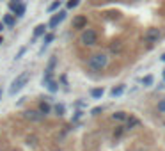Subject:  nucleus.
Masks as SVG:
<instances>
[{
	"instance_id": "obj_23",
	"label": "nucleus",
	"mask_w": 165,
	"mask_h": 151,
	"mask_svg": "<svg viewBox=\"0 0 165 151\" xmlns=\"http://www.w3.org/2000/svg\"><path fill=\"white\" fill-rule=\"evenodd\" d=\"M158 110H160V112H165V98L158 103Z\"/></svg>"
},
{
	"instance_id": "obj_6",
	"label": "nucleus",
	"mask_w": 165,
	"mask_h": 151,
	"mask_svg": "<svg viewBox=\"0 0 165 151\" xmlns=\"http://www.w3.org/2000/svg\"><path fill=\"white\" fill-rule=\"evenodd\" d=\"M87 25V18L85 16H76L73 20V29H83Z\"/></svg>"
},
{
	"instance_id": "obj_25",
	"label": "nucleus",
	"mask_w": 165,
	"mask_h": 151,
	"mask_svg": "<svg viewBox=\"0 0 165 151\" xmlns=\"http://www.w3.org/2000/svg\"><path fill=\"white\" fill-rule=\"evenodd\" d=\"M160 59H162V60H163V62H165V53H163V55H162V57H160Z\"/></svg>"
},
{
	"instance_id": "obj_13",
	"label": "nucleus",
	"mask_w": 165,
	"mask_h": 151,
	"mask_svg": "<svg viewBox=\"0 0 165 151\" xmlns=\"http://www.w3.org/2000/svg\"><path fill=\"white\" fill-rule=\"evenodd\" d=\"M91 96L93 98H101L103 96V89H93L91 91Z\"/></svg>"
},
{
	"instance_id": "obj_29",
	"label": "nucleus",
	"mask_w": 165,
	"mask_h": 151,
	"mask_svg": "<svg viewBox=\"0 0 165 151\" xmlns=\"http://www.w3.org/2000/svg\"><path fill=\"white\" fill-rule=\"evenodd\" d=\"M0 96H2V91H0Z\"/></svg>"
},
{
	"instance_id": "obj_4",
	"label": "nucleus",
	"mask_w": 165,
	"mask_h": 151,
	"mask_svg": "<svg viewBox=\"0 0 165 151\" xmlns=\"http://www.w3.org/2000/svg\"><path fill=\"white\" fill-rule=\"evenodd\" d=\"M158 38H160V30L156 29V27H151L146 32V41L147 43H155V41H158Z\"/></svg>"
},
{
	"instance_id": "obj_8",
	"label": "nucleus",
	"mask_w": 165,
	"mask_h": 151,
	"mask_svg": "<svg viewBox=\"0 0 165 151\" xmlns=\"http://www.w3.org/2000/svg\"><path fill=\"white\" fill-rule=\"evenodd\" d=\"M25 116H27L29 119H34V121H37V119H41V117H43V114H41V112H34V110L25 112Z\"/></svg>"
},
{
	"instance_id": "obj_9",
	"label": "nucleus",
	"mask_w": 165,
	"mask_h": 151,
	"mask_svg": "<svg viewBox=\"0 0 165 151\" xmlns=\"http://www.w3.org/2000/svg\"><path fill=\"white\" fill-rule=\"evenodd\" d=\"M112 117L114 119H117V121H126L128 119V114H124V112H115Z\"/></svg>"
},
{
	"instance_id": "obj_1",
	"label": "nucleus",
	"mask_w": 165,
	"mask_h": 151,
	"mask_svg": "<svg viewBox=\"0 0 165 151\" xmlns=\"http://www.w3.org/2000/svg\"><path fill=\"white\" fill-rule=\"evenodd\" d=\"M29 78H30V73H29V71H23V73H20V75H18V77L12 80V84H11V87H9V94H11V96H14L16 92H20V91L27 85Z\"/></svg>"
},
{
	"instance_id": "obj_5",
	"label": "nucleus",
	"mask_w": 165,
	"mask_h": 151,
	"mask_svg": "<svg viewBox=\"0 0 165 151\" xmlns=\"http://www.w3.org/2000/svg\"><path fill=\"white\" fill-rule=\"evenodd\" d=\"M64 18H66V13H64V11H59L57 14H53L52 20H50V23H48V25H50V29H55V27H57V25L64 20Z\"/></svg>"
},
{
	"instance_id": "obj_7",
	"label": "nucleus",
	"mask_w": 165,
	"mask_h": 151,
	"mask_svg": "<svg viewBox=\"0 0 165 151\" xmlns=\"http://www.w3.org/2000/svg\"><path fill=\"white\" fill-rule=\"evenodd\" d=\"M44 32H46V25H37V27L34 29V36H32V41H36L37 38L44 36Z\"/></svg>"
},
{
	"instance_id": "obj_30",
	"label": "nucleus",
	"mask_w": 165,
	"mask_h": 151,
	"mask_svg": "<svg viewBox=\"0 0 165 151\" xmlns=\"http://www.w3.org/2000/svg\"><path fill=\"white\" fill-rule=\"evenodd\" d=\"M110 2H114V0H110Z\"/></svg>"
},
{
	"instance_id": "obj_27",
	"label": "nucleus",
	"mask_w": 165,
	"mask_h": 151,
	"mask_svg": "<svg viewBox=\"0 0 165 151\" xmlns=\"http://www.w3.org/2000/svg\"><path fill=\"white\" fill-rule=\"evenodd\" d=\"M163 80H165V71H163Z\"/></svg>"
},
{
	"instance_id": "obj_10",
	"label": "nucleus",
	"mask_w": 165,
	"mask_h": 151,
	"mask_svg": "<svg viewBox=\"0 0 165 151\" xmlns=\"http://www.w3.org/2000/svg\"><path fill=\"white\" fill-rule=\"evenodd\" d=\"M44 85L48 87V91H52V92H55V91L59 89V87H57V82H53V80H48Z\"/></svg>"
},
{
	"instance_id": "obj_28",
	"label": "nucleus",
	"mask_w": 165,
	"mask_h": 151,
	"mask_svg": "<svg viewBox=\"0 0 165 151\" xmlns=\"http://www.w3.org/2000/svg\"><path fill=\"white\" fill-rule=\"evenodd\" d=\"M0 45H2V38H0Z\"/></svg>"
},
{
	"instance_id": "obj_18",
	"label": "nucleus",
	"mask_w": 165,
	"mask_h": 151,
	"mask_svg": "<svg viewBox=\"0 0 165 151\" xmlns=\"http://www.w3.org/2000/svg\"><path fill=\"white\" fill-rule=\"evenodd\" d=\"M142 84H144V85H151V84H153V75L144 77V78H142Z\"/></svg>"
},
{
	"instance_id": "obj_21",
	"label": "nucleus",
	"mask_w": 165,
	"mask_h": 151,
	"mask_svg": "<svg viewBox=\"0 0 165 151\" xmlns=\"http://www.w3.org/2000/svg\"><path fill=\"white\" fill-rule=\"evenodd\" d=\"M52 41H53V34H46V36H44V46L50 45Z\"/></svg>"
},
{
	"instance_id": "obj_12",
	"label": "nucleus",
	"mask_w": 165,
	"mask_h": 151,
	"mask_svg": "<svg viewBox=\"0 0 165 151\" xmlns=\"http://www.w3.org/2000/svg\"><path fill=\"white\" fill-rule=\"evenodd\" d=\"M39 109H41V114L44 116V114H48V112H50V105H48L46 101H43L41 105H39Z\"/></svg>"
},
{
	"instance_id": "obj_22",
	"label": "nucleus",
	"mask_w": 165,
	"mask_h": 151,
	"mask_svg": "<svg viewBox=\"0 0 165 151\" xmlns=\"http://www.w3.org/2000/svg\"><path fill=\"white\" fill-rule=\"evenodd\" d=\"M55 112H57L59 116H62V114H64V105H57V107H55Z\"/></svg>"
},
{
	"instance_id": "obj_11",
	"label": "nucleus",
	"mask_w": 165,
	"mask_h": 151,
	"mask_svg": "<svg viewBox=\"0 0 165 151\" xmlns=\"http://www.w3.org/2000/svg\"><path fill=\"white\" fill-rule=\"evenodd\" d=\"M123 92H124V85L121 84V85H117V87L112 89V96H119V94H123Z\"/></svg>"
},
{
	"instance_id": "obj_17",
	"label": "nucleus",
	"mask_w": 165,
	"mask_h": 151,
	"mask_svg": "<svg viewBox=\"0 0 165 151\" xmlns=\"http://www.w3.org/2000/svg\"><path fill=\"white\" fill-rule=\"evenodd\" d=\"M20 4H23L21 0H12V2H11V4H9L11 11H16V9H18V5H20Z\"/></svg>"
},
{
	"instance_id": "obj_20",
	"label": "nucleus",
	"mask_w": 165,
	"mask_h": 151,
	"mask_svg": "<svg viewBox=\"0 0 165 151\" xmlns=\"http://www.w3.org/2000/svg\"><path fill=\"white\" fill-rule=\"evenodd\" d=\"M25 52H27V48H25V46H23V48H20V52L16 53V57H14V60H20L21 57H23V53H25Z\"/></svg>"
},
{
	"instance_id": "obj_26",
	"label": "nucleus",
	"mask_w": 165,
	"mask_h": 151,
	"mask_svg": "<svg viewBox=\"0 0 165 151\" xmlns=\"http://www.w3.org/2000/svg\"><path fill=\"white\" fill-rule=\"evenodd\" d=\"M2 29H4V23H0V30H2Z\"/></svg>"
},
{
	"instance_id": "obj_14",
	"label": "nucleus",
	"mask_w": 165,
	"mask_h": 151,
	"mask_svg": "<svg viewBox=\"0 0 165 151\" xmlns=\"http://www.w3.org/2000/svg\"><path fill=\"white\" fill-rule=\"evenodd\" d=\"M128 126H126V128H133V126H137V124H139V121L135 119V117H130V116H128Z\"/></svg>"
},
{
	"instance_id": "obj_24",
	"label": "nucleus",
	"mask_w": 165,
	"mask_h": 151,
	"mask_svg": "<svg viewBox=\"0 0 165 151\" xmlns=\"http://www.w3.org/2000/svg\"><path fill=\"white\" fill-rule=\"evenodd\" d=\"M101 112V107H96V109H93V114H100Z\"/></svg>"
},
{
	"instance_id": "obj_3",
	"label": "nucleus",
	"mask_w": 165,
	"mask_h": 151,
	"mask_svg": "<svg viewBox=\"0 0 165 151\" xmlns=\"http://www.w3.org/2000/svg\"><path fill=\"white\" fill-rule=\"evenodd\" d=\"M96 39H98V36H96V32H94L93 29L83 30L82 36H80V41H82V45H85V46H91V45H94V43H96Z\"/></svg>"
},
{
	"instance_id": "obj_2",
	"label": "nucleus",
	"mask_w": 165,
	"mask_h": 151,
	"mask_svg": "<svg viewBox=\"0 0 165 151\" xmlns=\"http://www.w3.org/2000/svg\"><path fill=\"white\" fill-rule=\"evenodd\" d=\"M107 64H108V57H107L105 53H96V55H93V57L89 59V68L94 71L103 70Z\"/></svg>"
},
{
	"instance_id": "obj_19",
	"label": "nucleus",
	"mask_w": 165,
	"mask_h": 151,
	"mask_svg": "<svg viewBox=\"0 0 165 151\" xmlns=\"http://www.w3.org/2000/svg\"><path fill=\"white\" fill-rule=\"evenodd\" d=\"M78 4H80V0H69V2H68V9H73V7H76Z\"/></svg>"
},
{
	"instance_id": "obj_15",
	"label": "nucleus",
	"mask_w": 165,
	"mask_h": 151,
	"mask_svg": "<svg viewBox=\"0 0 165 151\" xmlns=\"http://www.w3.org/2000/svg\"><path fill=\"white\" fill-rule=\"evenodd\" d=\"M59 5H61V0H55L53 4L48 5V11H50V13H52V11H57V9H59Z\"/></svg>"
},
{
	"instance_id": "obj_16",
	"label": "nucleus",
	"mask_w": 165,
	"mask_h": 151,
	"mask_svg": "<svg viewBox=\"0 0 165 151\" xmlns=\"http://www.w3.org/2000/svg\"><path fill=\"white\" fill-rule=\"evenodd\" d=\"M4 23H5V25H9V27H12V25H14V18H12L11 14H7V16L4 18Z\"/></svg>"
}]
</instances>
